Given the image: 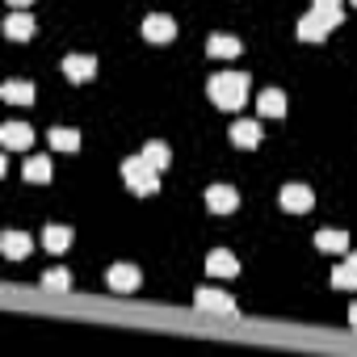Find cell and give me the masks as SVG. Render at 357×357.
Returning <instances> with one entry per match:
<instances>
[{"mask_svg":"<svg viewBox=\"0 0 357 357\" xmlns=\"http://www.w3.org/2000/svg\"><path fill=\"white\" fill-rule=\"evenodd\" d=\"M244 97H248V76L244 72H219V76H211V101L219 109H240Z\"/></svg>","mask_w":357,"mask_h":357,"instance_id":"cell-1","label":"cell"},{"mask_svg":"<svg viewBox=\"0 0 357 357\" xmlns=\"http://www.w3.org/2000/svg\"><path fill=\"white\" fill-rule=\"evenodd\" d=\"M340 22H344L340 5H315V9L298 22V38H303V43H319V38H328V30H336Z\"/></svg>","mask_w":357,"mask_h":357,"instance_id":"cell-2","label":"cell"},{"mask_svg":"<svg viewBox=\"0 0 357 357\" xmlns=\"http://www.w3.org/2000/svg\"><path fill=\"white\" fill-rule=\"evenodd\" d=\"M155 172H160V168H151L143 155L122 160V176H126L130 194H139V198H147V194H155V190H160V176H155Z\"/></svg>","mask_w":357,"mask_h":357,"instance_id":"cell-3","label":"cell"},{"mask_svg":"<svg viewBox=\"0 0 357 357\" xmlns=\"http://www.w3.org/2000/svg\"><path fill=\"white\" fill-rule=\"evenodd\" d=\"M143 38H147V43H172V38H176V22L164 17V13H151V17L143 22Z\"/></svg>","mask_w":357,"mask_h":357,"instance_id":"cell-4","label":"cell"},{"mask_svg":"<svg viewBox=\"0 0 357 357\" xmlns=\"http://www.w3.org/2000/svg\"><path fill=\"white\" fill-rule=\"evenodd\" d=\"M282 206H286L290 215H303V211H311V206H315V194H311L307 185H298V181H294V185H286V190H282Z\"/></svg>","mask_w":357,"mask_h":357,"instance_id":"cell-5","label":"cell"},{"mask_svg":"<svg viewBox=\"0 0 357 357\" xmlns=\"http://www.w3.org/2000/svg\"><path fill=\"white\" fill-rule=\"evenodd\" d=\"M0 139H5V147H13V151H26V147H34V130H30V122H5Z\"/></svg>","mask_w":357,"mask_h":357,"instance_id":"cell-6","label":"cell"},{"mask_svg":"<svg viewBox=\"0 0 357 357\" xmlns=\"http://www.w3.org/2000/svg\"><path fill=\"white\" fill-rule=\"evenodd\" d=\"M206 206H211L215 215H227V211L240 206V194H236L231 185H211V190H206Z\"/></svg>","mask_w":357,"mask_h":357,"instance_id":"cell-7","label":"cell"},{"mask_svg":"<svg viewBox=\"0 0 357 357\" xmlns=\"http://www.w3.org/2000/svg\"><path fill=\"white\" fill-rule=\"evenodd\" d=\"M139 282H143V273H139L135 265H114V269H109V290H118V294L139 290Z\"/></svg>","mask_w":357,"mask_h":357,"instance_id":"cell-8","label":"cell"},{"mask_svg":"<svg viewBox=\"0 0 357 357\" xmlns=\"http://www.w3.org/2000/svg\"><path fill=\"white\" fill-rule=\"evenodd\" d=\"M206 269H211L215 278H236V273H240V261H236L227 248H215V252L206 257Z\"/></svg>","mask_w":357,"mask_h":357,"instance_id":"cell-9","label":"cell"},{"mask_svg":"<svg viewBox=\"0 0 357 357\" xmlns=\"http://www.w3.org/2000/svg\"><path fill=\"white\" fill-rule=\"evenodd\" d=\"M93 72H97V59L93 55H68L63 59V76L68 80H89Z\"/></svg>","mask_w":357,"mask_h":357,"instance_id":"cell-10","label":"cell"},{"mask_svg":"<svg viewBox=\"0 0 357 357\" xmlns=\"http://www.w3.org/2000/svg\"><path fill=\"white\" fill-rule=\"evenodd\" d=\"M194 303H198L202 311H236V298H231V294H223V290H198V294H194Z\"/></svg>","mask_w":357,"mask_h":357,"instance_id":"cell-11","label":"cell"},{"mask_svg":"<svg viewBox=\"0 0 357 357\" xmlns=\"http://www.w3.org/2000/svg\"><path fill=\"white\" fill-rule=\"evenodd\" d=\"M0 248H5V257H9V261H22V257H30L34 240H30V236H22V231H5Z\"/></svg>","mask_w":357,"mask_h":357,"instance_id":"cell-12","label":"cell"},{"mask_svg":"<svg viewBox=\"0 0 357 357\" xmlns=\"http://www.w3.org/2000/svg\"><path fill=\"white\" fill-rule=\"evenodd\" d=\"M206 55H215V59H236V55H240V38H231V34H211Z\"/></svg>","mask_w":357,"mask_h":357,"instance_id":"cell-13","label":"cell"},{"mask_svg":"<svg viewBox=\"0 0 357 357\" xmlns=\"http://www.w3.org/2000/svg\"><path fill=\"white\" fill-rule=\"evenodd\" d=\"M257 105H261L265 118H282V114H286V93H282V89H265V93L257 97Z\"/></svg>","mask_w":357,"mask_h":357,"instance_id":"cell-14","label":"cell"},{"mask_svg":"<svg viewBox=\"0 0 357 357\" xmlns=\"http://www.w3.org/2000/svg\"><path fill=\"white\" fill-rule=\"evenodd\" d=\"M231 143L236 147H257L261 143V122H231Z\"/></svg>","mask_w":357,"mask_h":357,"instance_id":"cell-15","label":"cell"},{"mask_svg":"<svg viewBox=\"0 0 357 357\" xmlns=\"http://www.w3.org/2000/svg\"><path fill=\"white\" fill-rule=\"evenodd\" d=\"M5 34L17 38V43L30 38V34H34V17H30V13H9V17H5Z\"/></svg>","mask_w":357,"mask_h":357,"instance_id":"cell-16","label":"cell"},{"mask_svg":"<svg viewBox=\"0 0 357 357\" xmlns=\"http://www.w3.org/2000/svg\"><path fill=\"white\" fill-rule=\"evenodd\" d=\"M43 244H47V252H63V248L72 244V227H63V223H51V227L43 231Z\"/></svg>","mask_w":357,"mask_h":357,"instance_id":"cell-17","label":"cell"},{"mask_svg":"<svg viewBox=\"0 0 357 357\" xmlns=\"http://www.w3.org/2000/svg\"><path fill=\"white\" fill-rule=\"evenodd\" d=\"M5 101H13V105H26V101H34V84L30 80H5Z\"/></svg>","mask_w":357,"mask_h":357,"instance_id":"cell-18","label":"cell"},{"mask_svg":"<svg viewBox=\"0 0 357 357\" xmlns=\"http://www.w3.org/2000/svg\"><path fill=\"white\" fill-rule=\"evenodd\" d=\"M51 147H55V151H76V147H80V135H76L72 126H55V130H51Z\"/></svg>","mask_w":357,"mask_h":357,"instance_id":"cell-19","label":"cell"},{"mask_svg":"<svg viewBox=\"0 0 357 357\" xmlns=\"http://www.w3.org/2000/svg\"><path fill=\"white\" fill-rule=\"evenodd\" d=\"M143 160H147L151 168H168V160H172V151H168V143H160V139H151V143L143 147Z\"/></svg>","mask_w":357,"mask_h":357,"instance_id":"cell-20","label":"cell"},{"mask_svg":"<svg viewBox=\"0 0 357 357\" xmlns=\"http://www.w3.org/2000/svg\"><path fill=\"white\" fill-rule=\"evenodd\" d=\"M26 181H51V160L47 155H30L26 160Z\"/></svg>","mask_w":357,"mask_h":357,"instance_id":"cell-21","label":"cell"},{"mask_svg":"<svg viewBox=\"0 0 357 357\" xmlns=\"http://www.w3.org/2000/svg\"><path fill=\"white\" fill-rule=\"evenodd\" d=\"M315 248H324V252H344V248H349V236H344V231H319V236H315Z\"/></svg>","mask_w":357,"mask_h":357,"instance_id":"cell-22","label":"cell"},{"mask_svg":"<svg viewBox=\"0 0 357 357\" xmlns=\"http://www.w3.org/2000/svg\"><path fill=\"white\" fill-rule=\"evenodd\" d=\"M332 286H336V290H357V269H353L349 261L336 265V269H332Z\"/></svg>","mask_w":357,"mask_h":357,"instance_id":"cell-23","label":"cell"},{"mask_svg":"<svg viewBox=\"0 0 357 357\" xmlns=\"http://www.w3.org/2000/svg\"><path fill=\"white\" fill-rule=\"evenodd\" d=\"M43 286L47 290H68L72 278H68V269H51V273H43Z\"/></svg>","mask_w":357,"mask_h":357,"instance_id":"cell-24","label":"cell"},{"mask_svg":"<svg viewBox=\"0 0 357 357\" xmlns=\"http://www.w3.org/2000/svg\"><path fill=\"white\" fill-rule=\"evenodd\" d=\"M349 319H353V328H357V303H353V307H349Z\"/></svg>","mask_w":357,"mask_h":357,"instance_id":"cell-25","label":"cell"},{"mask_svg":"<svg viewBox=\"0 0 357 357\" xmlns=\"http://www.w3.org/2000/svg\"><path fill=\"white\" fill-rule=\"evenodd\" d=\"M315 5H340V0H315Z\"/></svg>","mask_w":357,"mask_h":357,"instance_id":"cell-26","label":"cell"},{"mask_svg":"<svg viewBox=\"0 0 357 357\" xmlns=\"http://www.w3.org/2000/svg\"><path fill=\"white\" fill-rule=\"evenodd\" d=\"M349 265H353V269H357V252H353V257H349Z\"/></svg>","mask_w":357,"mask_h":357,"instance_id":"cell-27","label":"cell"},{"mask_svg":"<svg viewBox=\"0 0 357 357\" xmlns=\"http://www.w3.org/2000/svg\"><path fill=\"white\" fill-rule=\"evenodd\" d=\"M9 5H30V0H9Z\"/></svg>","mask_w":357,"mask_h":357,"instance_id":"cell-28","label":"cell"},{"mask_svg":"<svg viewBox=\"0 0 357 357\" xmlns=\"http://www.w3.org/2000/svg\"><path fill=\"white\" fill-rule=\"evenodd\" d=\"M353 5H357V0H353Z\"/></svg>","mask_w":357,"mask_h":357,"instance_id":"cell-29","label":"cell"}]
</instances>
